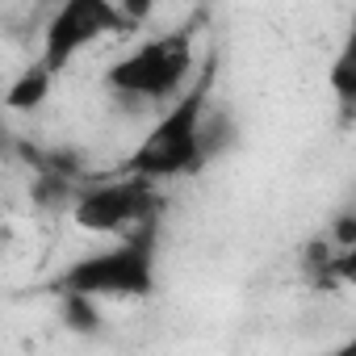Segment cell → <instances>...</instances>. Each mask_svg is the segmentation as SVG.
<instances>
[{"mask_svg": "<svg viewBox=\"0 0 356 356\" xmlns=\"http://www.w3.org/2000/svg\"><path fill=\"white\" fill-rule=\"evenodd\" d=\"M210 88H214V59L197 67L189 88L176 97L159 122L143 134V143L118 163V176L163 185L176 176H197L206 159L218 151V138L210 134Z\"/></svg>", "mask_w": 356, "mask_h": 356, "instance_id": "1", "label": "cell"}, {"mask_svg": "<svg viewBox=\"0 0 356 356\" xmlns=\"http://www.w3.org/2000/svg\"><path fill=\"white\" fill-rule=\"evenodd\" d=\"M159 268V222L122 235L118 243L72 260L55 281V298H151Z\"/></svg>", "mask_w": 356, "mask_h": 356, "instance_id": "2", "label": "cell"}, {"mask_svg": "<svg viewBox=\"0 0 356 356\" xmlns=\"http://www.w3.org/2000/svg\"><path fill=\"white\" fill-rule=\"evenodd\" d=\"M197 22L176 26L159 38L138 42L130 55H122L113 67H105V88L126 101H151V105H172L197 76Z\"/></svg>", "mask_w": 356, "mask_h": 356, "instance_id": "3", "label": "cell"}, {"mask_svg": "<svg viewBox=\"0 0 356 356\" xmlns=\"http://www.w3.org/2000/svg\"><path fill=\"white\" fill-rule=\"evenodd\" d=\"M159 210H163L159 185L138 181V176H109V181H97L72 197V222L80 231L118 235V239L159 222Z\"/></svg>", "mask_w": 356, "mask_h": 356, "instance_id": "4", "label": "cell"}, {"mask_svg": "<svg viewBox=\"0 0 356 356\" xmlns=\"http://www.w3.org/2000/svg\"><path fill=\"white\" fill-rule=\"evenodd\" d=\"M126 30H134V22L126 17L122 5H109V0H67V5L55 9V17L42 30L38 63L59 80L84 47H92L105 34H126Z\"/></svg>", "mask_w": 356, "mask_h": 356, "instance_id": "5", "label": "cell"}, {"mask_svg": "<svg viewBox=\"0 0 356 356\" xmlns=\"http://www.w3.org/2000/svg\"><path fill=\"white\" fill-rule=\"evenodd\" d=\"M51 88H55V76H51L42 63H30V67L5 88V109H13V113H34V109H42V101L51 97Z\"/></svg>", "mask_w": 356, "mask_h": 356, "instance_id": "6", "label": "cell"}, {"mask_svg": "<svg viewBox=\"0 0 356 356\" xmlns=\"http://www.w3.org/2000/svg\"><path fill=\"white\" fill-rule=\"evenodd\" d=\"M331 88H335V97H339L343 113H352V105H356V67H352V42H343V51H339V55H335V63H331Z\"/></svg>", "mask_w": 356, "mask_h": 356, "instance_id": "7", "label": "cell"}, {"mask_svg": "<svg viewBox=\"0 0 356 356\" xmlns=\"http://www.w3.org/2000/svg\"><path fill=\"white\" fill-rule=\"evenodd\" d=\"M59 314H63V323H67L72 331H80V335H92V331L101 327V310H97V302H88V298H59Z\"/></svg>", "mask_w": 356, "mask_h": 356, "instance_id": "8", "label": "cell"}, {"mask_svg": "<svg viewBox=\"0 0 356 356\" xmlns=\"http://www.w3.org/2000/svg\"><path fill=\"white\" fill-rule=\"evenodd\" d=\"M335 252H356V214H339L331 235H323Z\"/></svg>", "mask_w": 356, "mask_h": 356, "instance_id": "9", "label": "cell"}, {"mask_svg": "<svg viewBox=\"0 0 356 356\" xmlns=\"http://www.w3.org/2000/svg\"><path fill=\"white\" fill-rule=\"evenodd\" d=\"M331 356H356V339H343V343H339Z\"/></svg>", "mask_w": 356, "mask_h": 356, "instance_id": "10", "label": "cell"}, {"mask_svg": "<svg viewBox=\"0 0 356 356\" xmlns=\"http://www.w3.org/2000/svg\"><path fill=\"white\" fill-rule=\"evenodd\" d=\"M0 210H5V202H0Z\"/></svg>", "mask_w": 356, "mask_h": 356, "instance_id": "11", "label": "cell"}]
</instances>
